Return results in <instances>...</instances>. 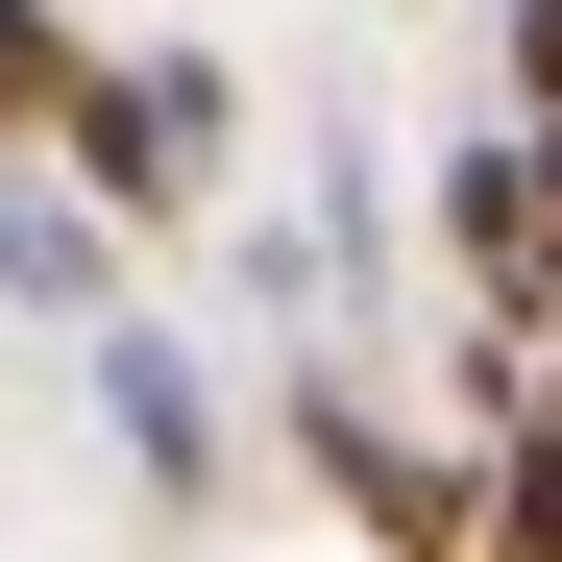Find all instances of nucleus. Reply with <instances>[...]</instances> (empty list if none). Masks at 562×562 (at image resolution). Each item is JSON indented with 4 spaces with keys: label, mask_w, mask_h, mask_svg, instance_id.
Segmentation results:
<instances>
[{
    "label": "nucleus",
    "mask_w": 562,
    "mask_h": 562,
    "mask_svg": "<svg viewBox=\"0 0 562 562\" xmlns=\"http://www.w3.org/2000/svg\"><path fill=\"white\" fill-rule=\"evenodd\" d=\"M440 245H464V294H538V269H562V245H538V147H514V123L440 171Z\"/></svg>",
    "instance_id": "7ed1b4c3"
},
{
    "label": "nucleus",
    "mask_w": 562,
    "mask_h": 562,
    "mask_svg": "<svg viewBox=\"0 0 562 562\" xmlns=\"http://www.w3.org/2000/svg\"><path fill=\"white\" fill-rule=\"evenodd\" d=\"M221 123H245V99H221L196 49H99V74H74V123H49V147L99 171V221H196V196H221Z\"/></svg>",
    "instance_id": "f257e3e1"
},
{
    "label": "nucleus",
    "mask_w": 562,
    "mask_h": 562,
    "mask_svg": "<svg viewBox=\"0 0 562 562\" xmlns=\"http://www.w3.org/2000/svg\"><path fill=\"white\" fill-rule=\"evenodd\" d=\"M0 294H49V318H74V294H99V221H74V196H49V171H0Z\"/></svg>",
    "instance_id": "423d86ee"
},
{
    "label": "nucleus",
    "mask_w": 562,
    "mask_h": 562,
    "mask_svg": "<svg viewBox=\"0 0 562 562\" xmlns=\"http://www.w3.org/2000/svg\"><path fill=\"white\" fill-rule=\"evenodd\" d=\"M464 562H562V416H514L464 464Z\"/></svg>",
    "instance_id": "39448f33"
},
{
    "label": "nucleus",
    "mask_w": 562,
    "mask_h": 562,
    "mask_svg": "<svg viewBox=\"0 0 562 562\" xmlns=\"http://www.w3.org/2000/svg\"><path fill=\"white\" fill-rule=\"evenodd\" d=\"M74 74H99V49H74L49 0H0V147H49V123H74Z\"/></svg>",
    "instance_id": "0eeeda50"
},
{
    "label": "nucleus",
    "mask_w": 562,
    "mask_h": 562,
    "mask_svg": "<svg viewBox=\"0 0 562 562\" xmlns=\"http://www.w3.org/2000/svg\"><path fill=\"white\" fill-rule=\"evenodd\" d=\"M99 416H123L147 490H196V464H221V416H196V367H171V342H99Z\"/></svg>",
    "instance_id": "20e7f679"
},
{
    "label": "nucleus",
    "mask_w": 562,
    "mask_h": 562,
    "mask_svg": "<svg viewBox=\"0 0 562 562\" xmlns=\"http://www.w3.org/2000/svg\"><path fill=\"white\" fill-rule=\"evenodd\" d=\"M294 440H318V490L367 514V562H464V464H416L367 392H294Z\"/></svg>",
    "instance_id": "f03ea898"
},
{
    "label": "nucleus",
    "mask_w": 562,
    "mask_h": 562,
    "mask_svg": "<svg viewBox=\"0 0 562 562\" xmlns=\"http://www.w3.org/2000/svg\"><path fill=\"white\" fill-rule=\"evenodd\" d=\"M514 123H562V0H514Z\"/></svg>",
    "instance_id": "6e6552de"
}]
</instances>
